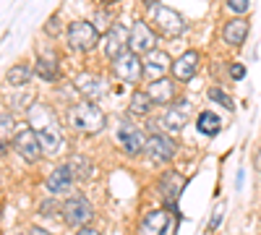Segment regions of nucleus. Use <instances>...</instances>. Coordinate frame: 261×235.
<instances>
[{
	"instance_id": "f257e3e1",
	"label": "nucleus",
	"mask_w": 261,
	"mask_h": 235,
	"mask_svg": "<svg viewBox=\"0 0 261 235\" xmlns=\"http://www.w3.org/2000/svg\"><path fill=\"white\" fill-rule=\"evenodd\" d=\"M68 120L81 134H99L105 128V123H107L105 113L97 108L94 102H79V105H73L71 113H68Z\"/></svg>"
},
{
	"instance_id": "f03ea898",
	"label": "nucleus",
	"mask_w": 261,
	"mask_h": 235,
	"mask_svg": "<svg viewBox=\"0 0 261 235\" xmlns=\"http://www.w3.org/2000/svg\"><path fill=\"white\" fill-rule=\"evenodd\" d=\"M149 13H151V21L157 24V29L162 34H170V37H175L186 29V21L178 11H172L167 6H149Z\"/></svg>"
},
{
	"instance_id": "7ed1b4c3",
	"label": "nucleus",
	"mask_w": 261,
	"mask_h": 235,
	"mask_svg": "<svg viewBox=\"0 0 261 235\" xmlns=\"http://www.w3.org/2000/svg\"><path fill=\"white\" fill-rule=\"evenodd\" d=\"M68 42H71V47H73V50L86 53V50L97 47V42H99V32H97V27L86 24V21H76V24H71V27H68Z\"/></svg>"
},
{
	"instance_id": "20e7f679",
	"label": "nucleus",
	"mask_w": 261,
	"mask_h": 235,
	"mask_svg": "<svg viewBox=\"0 0 261 235\" xmlns=\"http://www.w3.org/2000/svg\"><path fill=\"white\" fill-rule=\"evenodd\" d=\"M13 149L24 157L27 162H37L42 157V144H39V136L37 131H32V128H21V131L13 136Z\"/></svg>"
},
{
	"instance_id": "39448f33",
	"label": "nucleus",
	"mask_w": 261,
	"mask_h": 235,
	"mask_svg": "<svg viewBox=\"0 0 261 235\" xmlns=\"http://www.w3.org/2000/svg\"><path fill=\"white\" fill-rule=\"evenodd\" d=\"M113 71H115L118 79H123L128 84H136L144 76V63H141V58L136 53L128 50L125 55H120L118 60H113Z\"/></svg>"
},
{
	"instance_id": "423d86ee",
	"label": "nucleus",
	"mask_w": 261,
	"mask_h": 235,
	"mask_svg": "<svg viewBox=\"0 0 261 235\" xmlns=\"http://www.w3.org/2000/svg\"><path fill=\"white\" fill-rule=\"evenodd\" d=\"M92 215H94V209L89 206V201L81 199V196H73V199H68L63 204V217H65V222L73 225V227L86 225L92 220Z\"/></svg>"
},
{
	"instance_id": "0eeeda50",
	"label": "nucleus",
	"mask_w": 261,
	"mask_h": 235,
	"mask_svg": "<svg viewBox=\"0 0 261 235\" xmlns=\"http://www.w3.org/2000/svg\"><path fill=\"white\" fill-rule=\"evenodd\" d=\"M154 45H157V34L149 29V24H144V21H136L134 27H130V53H154Z\"/></svg>"
},
{
	"instance_id": "6e6552de",
	"label": "nucleus",
	"mask_w": 261,
	"mask_h": 235,
	"mask_svg": "<svg viewBox=\"0 0 261 235\" xmlns=\"http://www.w3.org/2000/svg\"><path fill=\"white\" fill-rule=\"evenodd\" d=\"M125 47H130V32L120 24L110 27L105 34V53L113 60H118L120 55H125Z\"/></svg>"
},
{
	"instance_id": "1a4fd4ad",
	"label": "nucleus",
	"mask_w": 261,
	"mask_h": 235,
	"mask_svg": "<svg viewBox=\"0 0 261 235\" xmlns=\"http://www.w3.org/2000/svg\"><path fill=\"white\" fill-rule=\"evenodd\" d=\"M146 154H149L151 162H167V160L175 157V144L162 134H154V136L146 139Z\"/></svg>"
},
{
	"instance_id": "9d476101",
	"label": "nucleus",
	"mask_w": 261,
	"mask_h": 235,
	"mask_svg": "<svg viewBox=\"0 0 261 235\" xmlns=\"http://www.w3.org/2000/svg\"><path fill=\"white\" fill-rule=\"evenodd\" d=\"M167 71H172V60H170V55H167V53L154 50V53H149V55H146V60H144V73H149V76H151V81L165 79V73H167Z\"/></svg>"
},
{
	"instance_id": "9b49d317",
	"label": "nucleus",
	"mask_w": 261,
	"mask_h": 235,
	"mask_svg": "<svg viewBox=\"0 0 261 235\" xmlns=\"http://www.w3.org/2000/svg\"><path fill=\"white\" fill-rule=\"evenodd\" d=\"M196 71H199V53H183L175 63H172V76H175L178 81H191L196 76Z\"/></svg>"
},
{
	"instance_id": "f8f14e48",
	"label": "nucleus",
	"mask_w": 261,
	"mask_h": 235,
	"mask_svg": "<svg viewBox=\"0 0 261 235\" xmlns=\"http://www.w3.org/2000/svg\"><path fill=\"white\" fill-rule=\"evenodd\" d=\"M167 212L165 209H154V212H149V215L141 220L139 225V235H165L167 232Z\"/></svg>"
},
{
	"instance_id": "ddd939ff",
	"label": "nucleus",
	"mask_w": 261,
	"mask_h": 235,
	"mask_svg": "<svg viewBox=\"0 0 261 235\" xmlns=\"http://www.w3.org/2000/svg\"><path fill=\"white\" fill-rule=\"evenodd\" d=\"M118 139H120V144L125 146L128 154H141V152H146V139H144V134L139 131V128H134V125H123L120 131H118Z\"/></svg>"
},
{
	"instance_id": "4468645a",
	"label": "nucleus",
	"mask_w": 261,
	"mask_h": 235,
	"mask_svg": "<svg viewBox=\"0 0 261 235\" xmlns=\"http://www.w3.org/2000/svg\"><path fill=\"white\" fill-rule=\"evenodd\" d=\"M191 118V102H175L172 108L165 113V125L170 131H180Z\"/></svg>"
},
{
	"instance_id": "2eb2a0df",
	"label": "nucleus",
	"mask_w": 261,
	"mask_h": 235,
	"mask_svg": "<svg viewBox=\"0 0 261 235\" xmlns=\"http://www.w3.org/2000/svg\"><path fill=\"white\" fill-rule=\"evenodd\" d=\"M222 37H225L227 45L241 47L243 39L248 37V21H246V18H232V21H227L225 29H222Z\"/></svg>"
},
{
	"instance_id": "dca6fc26",
	"label": "nucleus",
	"mask_w": 261,
	"mask_h": 235,
	"mask_svg": "<svg viewBox=\"0 0 261 235\" xmlns=\"http://www.w3.org/2000/svg\"><path fill=\"white\" fill-rule=\"evenodd\" d=\"M146 94L151 97V102H157V105H170L172 99H175V84H172L170 79L151 81Z\"/></svg>"
},
{
	"instance_id": "f3484780",
	"label": "nucleus",
	"mask_w": 261,
	"mask_h": 235,
	"mask_svg": "<svg viewBox=\"0 0 261 235\" xmlns=\"http://www.w3.org/2000/svg\"><path fill=\"white\" fill-rule=\"evenodd\" d=\"M71 180H73V173H71V167H55L50 178H47V191L50 194H63V191H68L71 188Z\"/></svg>"
},
{
	"instance_id": "a211bd4d",
	"label": "nucleus",
	"mask_w": 261,
	"mask_h": 235,
	"mask_svg": "<svg viewBox=\"0 0 261 235\" xmlns=\"http://www.w3.org/2000/svg\"><path fill=\"white\" fill-rule=\"evenodd\" d=\"M37 136H39V144H42V152H50V154L58 152L60 144H63L58 125H42L39 131H37Z\"/></svg>"
},
{
	"instance_id": "6ab92c4d",
	"label": "nucleus",
	"mask_w": 261,
	"mask_h": 235,
	"mask_svg": "<svg viewBox=\"0 0 261 235\" xmlns=\"http://www.w3.org/2000/svg\"><path fill=\"white\" fill-rule=\"evenodd\" d=\"M196 125H199V131H201L204 136H214V134H220V128H222V123H220V115H214V113H209V110L199 115Z\"/></svg>"
},
{
	"instance_id": "aec40b11",
	"label": "nucleus",
	"mask_w": 261,
	"mask_h": 235,
	"mask_svg": "<svg viewBox=\"0 0 261 235\" xmlns=\"http://www.w3.org/2000/svg\"><path fill=\"white\" fill-rule=\"evenodd\" d=\"M186 186V180L178 175V173H167L165 178H162V191H165V196L172 201V199H178V194H180V188Z\"/></svg>"
},
{
	"instance_id": "412c9836",
	"label": "nucleus",
	"mask_w": 261,
	"mask_h": 235,
	"mask_svg": "<svg viewBox=\"0 0 261 235\" xmlns=\"http://www.w3.org/2000/svg\"><path fill=\"white\" fill-rule=\"evenodd\" d=\"M151 97L146 92H134V97H130V113L134 115H146L151 110Z\"/></svg>"
},
{
	"instance_id": "4be33fe9",
	"label": "nucleus",
	"mask_w": 261,
	"mask_h": 235,
	"mask_svg": "<svg viewBox=\"0 0 261 235\" xmlns=\"http://www.w3.org/2000/svg\"><path fill=\"white\" fill-rule=\"evenodd\" d=\"M79 84H86V87H81V92H84L86 97H99V94L105 92V81L97 79V76H81Z\"/></svg>"
},
{
	"instance_id": "5701e85b",
	"label": "nucleus",
	"mask_w": 261,
	"mask_h": 235,
	"mask_svg": "<svg viewBox=\"0 0 261 235\" xmlns=\"http://www.w3.org/2000/svg\"><path fill=\"white\" fill-rule=\"evenodd\" d=\"M29 79H32V66H13L8 71V84L11 87H24Z\"/></svg>"
},
{
	"instance_id": "b1692460",
	"label": "nucleus",
	"mask_w": 261,
	"mask_h": 235,
	"mask_svg": "<svg viewBox=\"0 0 261 235\" xmlns=\"http://www.w3.org/2000/svg\"><path fill=\"white\" fill-rule=\"evenodd\" d=\"M68 167H71L73 178H89V175H92V170H94V167H92V162L86 160V157H73Z\"/></svg>"
},
{
	"instance_id": "393cba45",
	"label": "nucleus",
	"mask_w": 261,
	"mask_h": 235,
	"mask_svg": "<svg viewBox=\"0 0 261 235\" xmlns=\"http://www.w3.org/2000/svg\"><path fill=\"white\" fill-rule=\"evenodd\" d=\"M34 71H37L42 79H55V76H58V63H55V58H53V60H50V58H39Z\"/></svg>"
},
{
	"instance_id": "a878e982",
	"label": "nucleus",
	"mask_w": 261,
	"mask_h": 235,
	"mask_svg": "<svg viewBox=\"0 0 261 235\" xmlns=\"http://www.w3.org/2000/svg\"><path fill=\"white\" fill-rule=\"evenodd\" d=\"M209 97L214 99V102H222L225 108H230V110H235V105H232V99L222 92V89H209Z\"/></svg>"
},
{
	"instance_id": "bb28decb",
	"label": "nucleus",
	"mask_w": 261,
	"mask_h": 235,
	"mask_svg": "<svg viewBox=\"0 0 261 235\" xmlns=\"http://www.w3.org/2000/svg\"><path fill=\"white\" fill-rule=\"evenodd\" d=\"M227 8L235 13H246L248 11V0H227Z\"/></svg>"
},
{
	"instance_id": "cd10ccee",
	"label": "nucleus",
	"mask_w": 261,
	"mask_h": 235,
	"mask_svg": "<svg viewBox=\"0 0 261 235\" xmlns=\"http://www.w3.org/2000/svg\"><path fill=\"white\" fill-rule=\"evenodd\" d=\"M11 128H13V120H11L8 113H3V144H8V131Z\"/></svg>"
},
{
	"instance_id": "c85d7f7f",
	"label": "nucleus",
	"mask_w": 261,
	"mask_h": 235,
	"mask_svg": "<svg viewBox=\"0 0 261 235\" xmlns=\"http://www.w3.org/2000/svg\"><path fill=\"white\" fill-rule=\"evenodd\" d=\"M220 222H222V206H217V209H214V215H212V222H209V227L214 230V227L220 225Z\"/></svg>"
},
{
	"instance_id": "c756f323",
	"label": "nucleus",
	"mask_w": 261,
	"mask_h": 235,
	"mask_svg": "<svg viewBox=\"0 0 261 235\" xmlns=\"http://www.w3.org/2000/svg\"><path fill=\"white\" fill-rule=\"evenodd\" d=\"M232 76H235V79H243V76H246V68H243V66H232Z\"/></svg>"
},
{
	"instance_id": "7c9ffc66",
	"label": "nucleus",
	"mask_w": 261,
	"mask_h": 235,
	"mask_svg": "<svg viewBox=\"0 0 261 235\" xmlns=\"http://www.w3.org/2000/svg\"><path fill=\"white\" fill-rule=\"evenodd\" d=\"M76 235H99V232H97L94 227H81V230H79Z\"/></svg>"
},
{
	"instance_id": "2f4dec72",
	"label": "nucleus",
	"mask_w": 261,
	"mask_h": 235,
	"mask_svg": "<svg viewBox=\"0 0 261 235\" xmlns=\"http://www.w3.org/2000/svg\"><path fill=\"white\" fill-rule=\"evenodd\" d=\"M29 235H53V232H47V230H42V227H32V230H29Z\"/></svg>"
}]
</instances>
